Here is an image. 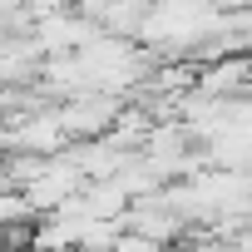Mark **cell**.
I'll return each mask as SVG.
<instances>
[{"instance_id":"1","label":"cell","mask_w":252,"mask_h":252,"mask_svg":"<svg viewBox=\"0 0 252 252\" xmlns=\"http://www.w3.org/2000/svg\"><path fill=\"white\" fill-rule=\"evenodd\" d=\"M104 252H173V247H163V242H154V237H144V232H134V227H124Z\"/></svg>"},{"instance_id":"2","label":"cell","mask_w":252,"mask_h":252,"mask_svg":"<svg viewBox=\"0 0 252 252\" xmlns=\"http://www.w3.org/2000/svg\"><path fill=\"white\" fill-rule=\"evenodd\" d=\"M227 10H242V15H252V0H222Z\"/></svg>"}]
</instances>
